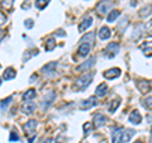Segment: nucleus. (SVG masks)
I'll list each match as a JSON object with an SVG mask.
<instances>
[{
    "label": "nucleus",
    "instance_id": "nucleus-14",
    "mask_svg": "<svg viewBox=\"0 0 152 143\" xmlns=\"http://www.w3.org/2000/svg\"><path fill=\"white\" fill-rule=\"evenodd\" d=\"M123 133H124V128H117L113 132V143H122L123 139Z\"/></svg>",
    "mask_w": 152,
    "mask_h": 143
},
{
    "label": "nucleus",
    "instance_id": "nucleus-22",
    "mask_svg": "<svg viewBox=\"0 0 152 143\" xmlns=\"http://www.w3.org/2000/svg\"><path fill=\"white\" fill-rule=\"evenodd\" d=\"M134 136V131L133 129H124V133H123V139L122 143H127L131 141V138Z\"/></svg>",
    "mask_w": 152,
    "mask_h": 143
},
{
    "label": "nucleus",
    "instance_id": "nucleus-27",
    "mask_svg": "<svg viewBox=\"0 0 152 143\" xmlns=\"http://www.w3.org/2000/svg\"><path fill=\"white\" fill-rule=\"evenodd\" d=\"M118 17H119V12L118 10H110V13H109L108 17H107V20L109 23H113L114 20H117Z\"/></svg>",
    "mask_w": 152,
    "mask_h": 143
},
{
    "label": "nucleus",
    "instance_id": "nucleus-24",
    "mask_svg": "<svg viewBox=\"0 0 152 143\" xmlns=\"http://www.w3.org/2000/svg\"><path fill=\"white\" fill-rule=\"evenodd\" d=\"M119 105H121L119 99H114V100H112V101H110V105H109V108H108L109 113H114L118 108H119Z\"/></svg>",
    "mask_w": 152,
    "mask_h": 143
},
{
    "label": "nucleus",
    "instance_id": "nucleus-32",
    "mask_svg": "<svg viewBox=\"0 0 152 143\" xmlns=\"http://www.w3.org/2000/svg\"><path fill=\"white\" fill-rule=\"evenodd\" d=\"M142 105L146 109H152V96H148V98L142 100Z\"/></svg>",
    "mask_w": 152,
    "mask_h": 143
},
{
    "label": "nucleus",
    "instance_id": "nucleus-6",
    "mask_svg": "<svg viewBox=\"0 0 152 143\" xmlns=\"http://www.w3.org/2000/svg\"><path fill=\"white\" fill-rule=\"evenodd\" d=\"M94 63H95V57H91L90 60L85 61V62H83L80 66H77V67H76V71H77V72H83V71L90 70L94 66Z\"/></svg>",
    "mask_w": 152,
    "mask_h": 143
},
{
    "label": "nucleus",
    "instance_id": "nucleus-44",
    "mask_svg": "<svg viewBox=\"0 0 152 143\" xmlns=\"http://www.w3.org/2000/svg\"><path fill=\"white\" fill-rule=\"evenodd\" d=\"M134 143H143V142H141V141H136Z\"/></svg>",
    "mask_w": 152,
    "mask_h": 143
},
{
    "label": "nucleus",
    "instance_id": "nucleus-15",
    "mask_svg": "<svg viewBox=\"0 0 152 143\" xmlns=\"http://www.w3.org/2000/svg\"><path fill=\"white\" fill-rule=\"evenodd\" d=\"M105 123H107V117L103 115V114H96V115L94 117V124L96 128L103 127Z\"/></svg>",
    "mask_w": 152,
    "mask_h": 143
},
{
    "label": "nucleus",
    "instance_id": "nucleus-28",
    "mask_svg": "<svg viewBox=\"0 0 152 143\" xmlns=\"http://www.w3.org/2000/svg\"><path fill=\"white\" fill-rule=\"evenodd\" d=\"M50 0H36V8L38 10H43V9L48 5Z\"/></svg>",
    "mask_w": 152,
    "mask_h": 143
},
{
    "label": "nucleus",
    "instance_id": "nucleus-21",
    "mask_svg": "<svg viewBox=\"0 0 152 143\" xmlns=\"http://www.w3.org/2000/svg\"><path fill=\"white\" fill-rule=\"evenodd\" d=\"M17 76V72H15V70L14 69H12V67H8L5 71H4V74H3V77H4V80H12V79H14Z\"/></svg>",
    "mask_w": 152,
    "mask_h": 143
},
{
    "label": "nucleus",
    "instance_id": "nucleus-10",
    "mask_svg": "<svg viewBox=\"0 0 152 143\" xmlns=\"http://www.w3.org/2000/svg\"><path fill=\"white\" fill-rule=\"evenodd\" d=\"M93 24V18L91 17H88V18H85L84 20L80 23V26H79V32L80 33H84L86 29H89L90 27H91Z\"/></svg>",
    "mask_w": 152,
    "mask_h": 143
},
{
    "label": "nucleus",
    "instance_id": "nucleus-23",
    "mask_svg": "<svg viewBox=\"0 0 152 143\" xmlns=\"http://www.w3.org/2000/svg\"><path fill=\"white\" fill-rule=\"evenodd\" d=\"M34 98H36V90L34 89H29L23 94V100H24V101H28V100H32Z\"/></svg>",
    "mask_w": 152,
    "mask_h": 143
},
{
    "label": "nucleus",
    "instance_id": "nucleus-41",
    "mask_svg": "<svg viewBox=\"0 0 152 143\" xmlns=\"http://www.w3.org/2000/svg\"><path fill=\"white\" fill-rule=\"evenodd\" d=\"M4 34H5V33H4V31H1L0 29V41L3 39V37H4Z\"/></svg>",
    "mask_w": 152,
    "mask_h": 143
},
{
    "label": "nucleus",
    "instance_id": "nucleus-43",
    "mask_svg": "<svg viewBox=\"0 0 152 143\" xmlns=\"http://www.w3.org/2000/svg\"><path fill=\"white\" fill-rule=\"evenodd\" d=\"M43 143H52V139H46Z\"/></svg>",
    "mask_w": 152,
    "mask_h": 143
},
{
    "label": "nucleus",
    "instance_id": "nucleus-20",
    "mask_svg": "<svg viewBox=\"0 0 152 143\" xmlns=\"http://www.w3.org/2000/svg\"><path fill=\"white\" fill-rule=\"evenodd\" d=\"M79 56H83V57H86L90 53V45L89 43H83L81 46L79 47V51H77Z\"/></svg>",
    "mask_w": 152,
    "mask_h": 143
},
{
    "label": "nucleus",
    "instance_id": "nucleus-9",
    "mask_svg": "<svg viewBox=\"0 0 152 143\" xmlns=\"http://www.w3.org/2000/svg\"><path fill=\"white\" fill-rule=\"evenodd\" d=\"M36 127H37V120H28L24 125V132L27 133L28 136H34L33 133L36 131Z\"/></svg>",
    "mask_w": 152,
    "mask_h": 143
},
{
    "label": "nucleus",
    "instance_id": "nucleus-47",
    "mask_svg": "<svg viewBox=\"0 0 152 143\" xmlns=\"http://www.w3.org/2000/svg\"><path fill=\"white\" fill-rule=\"evenodd\" d=\"M0 67H1V66H0Z\"/></svg>",
    "mask_w": 152,
    "mask_h": 143
},
{
    "label": "nucleus",
    "instance_id": "nucleus-36",
    "mask_svg": "<svg viewBox=\"0 0 152 143\" xmlns=\"http://www.w3.org/2000/svg\"><path fill=\"white\" fill-rule=\"evenodd\" d=\"M33 26H34V22H33L32 19H27V20L24 22V27L27 28V29H31V28H33Z\"/></svg>",
    "mask_w": 152,
    "mask_h": 143
},
{
    "label": "nucleus",
    "instance_id": "nucleus-3",
    "mask_svg": "<svg viewBox=\"0 0 152 143\" xmlns=\"http://www.w3.org/2000/svg\"><path fill=\"white\" fill-rule=\"evenodd\" d=\"M55 99H56V93L55 91L47 93L45 95L43 100H42V110H46V109H48L52 105V103L55 101Z\"/></svg>",
    "mask_w": 152,
    "mask_h": 143
},
{
    "label": "nucleus",
    "instance_id": "nucleus-19",
    "mask_svg": "<svg viewBox=\"0 0 152 143\" xmlns=\"http://www.w3.org/2000/svg\"><path fill=\"white\" fill-rule=\"evenodd\" d=\"M107 90H108L107 84H105V82H102V84H100V85H99V86L96 88V90H95V94H96V96H99V98H103V96H105Z\"/></svg>",
    "mask_w": 152,
    "mask_h": 143
},
{
    "label": "nucleus",
    "instance_id": "nucleus-13",
    "mask_svg": "<svg viewBox=\"0 0 152 143\" xmlns=\"http://www.w3.org/2000/svg\"><path fill=\"white\" fill-rule=\"evenodd\" d=\"M137 88H138V90L142 94H146L151 90V84H150V81L142 80V81H138V82H137Z\"/></svg>",
    "mask_w": 152,
    "mask_h": 143
},
{
    "label": "nucleus",
    "instance_id": "nucleus-7",
    "mask_svg": "<svg viewBox=\"0 0 152 143\" xmlns=\"http://www.w3.org/2000/svg\"><path fill=\"white\" fill-rule=\"evenodd\" d=\"M103 76H104V77H105L107 80H113V79H117L118 76H121V70H119V69H117V67L110 69V70L105 71V72L103 74Z\"/></svg>",
    "mask_w": 152,
    "mask_h": 143
},
{
    "label": "nucleus",
    "instance_id": "nucleus-18",
    "mask_svg": "<svg viewBox=\"0 0 152 143\" xmlns=\"http://www.w3.org/2000/svg\"><path fill=\"white\" fill-rule=\"evenodd\" d=\"M140 48L143 51L145 56L151 57V56H152V41H150V42H145V43L142 45Z\"/></svg>",
    "mask_w": 152,
    "mask_h": 143
},
{
    "label": "nucleus",
    "instance_id": "nucleus-34",
    "mask_svg": "<svg viewBox=\"0 0 152 143\" xmlns=\"http://www.w3.org/2000/svg\"><path fill=\"white\" fill-rule=\"evenodd\" d=\"M9 139H10V142H17V141H19V136H18L17 129L10 132V138H9Z\"/></svg>",
    "mask_w": 152,
    "mask_h": 143
},
{
    "label": "nucleus",
    "instance_id": "nucleus-40",
    "mask_svg": "<svg viewBox=\"0 0 152 143\" xmlns=\"http://www.w3.org/2000/svg\"><path fill=\"white\" fill-rule=\"evenodd\" d=\"M56 36H57V37H64V36H65V32H61V29H60V32L56 33Z\"/></svg>",
    "mask_w": 152,
    "mask_h": 143
},
{
    "label": "nucleus",
    "instance_id": "nucleus-35",
    "mask_svg": "<svg viewBox=\"0 0 152 143\" xmlns=\"http://www.w3.org/2000/svg\"><path fill=\"white\" fill-rule=\"evenodd\" d=\"M83 128H84L85 133H90V132H91V129H93V124H91V123H85Z\"/></svg>",
    "mask_w": 152,
    "mask_h": 143
},
{
    "label": "nucleus",
    "instance_id": "nucleus-46",
    "mask_svg": "<svg viewBox=\"0 0 152 143\" xmlns=\"http://www.w3.org/2000/svg\"><path fill=\"white\" fill-rule=\"evenodd\" d=\"M151 137H152V129H151Z\"/></svg>",
    "mask_w": 152,
    "mask_h": 143
},
{
    "label": "nucleus",
    "instance_id": "nucleus-5",
    "mask_svg": "<svg viewBox=\"0 0 152 143\" xmlns=\"http://www.w3.org/2000/svg\"><path fill=\"white\" fill-rule=\"evenodd\" d=\"M118 52H119V45L115 42H112L107 46V56L109 58H113L114 56H117Z\"/></svg>",
    "mask_w": 152,
    "mask_h": 143
},
{
    "label": "nucleus",
    "instance_id": "nucleus-45",
    "mask_svg": "<svg viewBox=\"0 0 152 143\" xmlns=\"http://www.w3.org/2000/svg\"><path fill=\"white\" fill-rule=\"evenodd\" d=\"M0 84H1V77H0Z\"/></svg>",
    "mask_w": 152,
    "mask_h": 143
},
{
    "label": "nucleus",
    "instance_id": "nucleus-42",
    "mask_svg": "<svg viewBox=\"0 0 152 143\" xmlns=\"http://www.w3.org/2000/svg\"><path fill=\"white\" fill-rule=\"evenodd\" d=\"M34 139H36V136H32L29 138V142H28V143H33V141H34Z\"/></svg>",
    "mask_w": 152,
    "mask_h": 143
},
{
    "label": "nucleus",
    "instance_id": "nucleus-30",
    "mask_svg": "<svg viewBox=\"0 0 152 143\" xmlns=\"http://www.w3.org/2000/svg\"><path fill=\"white\" fill-rule=\"evenodd\" d=\"M12 100H13V96H9V98H7V99L1 100V103H0V109H1V112L7 110V108H8L9 104L12 103Z\"/></svg>",
    "mask_w": 152,
    "mask_h": 143
},
{
    "label": "nucleus",
    "instance_id": "nucleus-26",
    "mask_svg": "<svg viewBox=\"0 0 152 143\" xmlns=\"http://www.w3.org/2000/svg\"><path fill=\"white\" fill-rule=\"evenodd\" d=\"M56 47V41L53 39V38H48V39L46 41V45H45V48L46 51H52Z\"/></svg>",
    "mask_w": 152,
    "mask_h": 143
},
{
    "label": "nucleus",
    "instance_id": "nucleus-33",
    "mask_svg": "<svg viewBox=\"0 0 152 143\" xmlns=\"http://www.w3.org/2000/svg\"><path fill=\"white\" fill-rule=\"evenodd\" d=\"M13 3H14V0H3V1H1V7L9 10V9H12Z\"/></svg>",
    "mask_w": 152,
    "mask_h": 143
},
{
    "label": "nucleus",
    "instance_id": "nucleus-4",
    "mask_svg": "<svg viewBox=\"0 0 152 143\" xmlns=\"http://www.w3.org/2000/svg\"><path fill=\"white\" fill-rule=\"evenodd\" d=\"M20 110L23 114H27V115H31V114L36 110V104L31 101V100H28V101H24V104L22 105Z\"/></svg>",
    "mask_w": 152,
    "mask_h": 143
},
{
    "label": "nucleus",
    "instance_id": "nucleus-31",
    "mask_svg": "<svg viewBox=\"0 0 152 143\" xmlns=\"http://www.w3.org/2000/svg\"><path fill=\"white\" fill-rule=\"evenodd\" d=\"M127 26H128V20H127V18H123L122 20L117 24V28H118V31H119V32H124V29L127 28Z\"/></svg>",
    "mask_w": 152,
    "mask_h": 143
},
{
    "label": "nucleus",
    "instance_id": "nucleus-16",
    "mask_svg": "<svg viewBox=\"0 0 152 143\" xmlns=\"http://www.w3.org/2000/svg\"><path fill=\"white\" fill-rule=\"evenodd\" d=\"M143 29H146V26L145 24H138L136 28H134V31H133L132 33V39H138V38L143 34Z\"/></svg>",
    "mask_w": 152,
    "mask_h": 143
},
{
    "label": "nucleus",
    "instance_id": "nucleus-39",
    "mask_svg": "<svg viewBox=\"0 0 152 143\" xmlns=\"http://www.w3.org/2000/svg\"><path fill=\"white\" fill-rule=\"evenodd\" d=\"M147 122L152 123V113H151V114H147Z\"/></svg>",
    "mask_w": 152,
    "mask_h": 143
},
{
    "label": "nucleus",
    "instance_id": "nucleus-38",
    "mask_svg": "<svg viewBox=\"0 0 152 143\" xmlns=\"http://www.w3.org/2000/svg\"><path fill=\"white\" fill-rule=\"evenodd\" d=\"M29 7H31V3L29 1H26V3L22 4V8L23 9H29Z\"/></svg>",
    "mask_w": 152,
    "mask_h": 143
},
{
    "label": "nucleus",
    "instance_id": "nucleus-11",
    "mask_svg": "<svg viewBox=\"0 0 152 143\" xmlns=\"http://www.w3.org/2000/svg\"><path fill=\"white\" fill-rule=\"evenodd\" d=\"M128 120H129L132 124H140V123L142 122V115L140 114L138 110H133L129 117H128Z\"/></svg>",
    "mask_w": 152,
    "mask_h": 143
},
{
    "label": "nucleus",
    "instance_id": "nucleus-1",
    "mask_svg": "<svg viewBox=\"0 0 152 143\" xmlns=\"http://www.w3.org/2000/svg\"><path fill=\"white\" fill-rule=\"evenodd\" d=\"M91 80H93V76L90 75V74H86V75H83L81 77H79L77 80H76V82H75V89H77V90H84V89H86L90 82H91Z\"/></svg>",
    "mask_w": 152,
    "mask_h": 143
},
{
    "label": "nucleus",
    "instance_id": "nucleus-2",
    "mask_svg": "<svg viewBox=\"0 0 152 143\" xmlns=\"http://www.w3.org/2000/svg\"><path fill=\"white\" fill-rule=\"evenodd\" d=\"M112 8H113V1H110V0H102L96 5V12L100 14V15H104V14H107Z\"/></svg>",
    "mask_w": 152,
    "mask_h": 143
},
{
    "label": "nucleus",
    "instance_id": "nucleus-37",
    "mask_svg": "<svg viewBox=\"0 0 152 143\" xmlns=\"http://www.w3.org/2000/svg\"><path fill=\"white\" fill-rule=\"evenodd\" d=\"M5 22H7V15L3 12H0V26L5 24Z\"/></svg>",
    "mask_w": 152,
    "mask_h": 143
},
{
    "label": "nucleus",
    "instance_id": "nucleus-12",
    "mask_svg": "<svg viewBox=\"0 0 152 143\" xmlns=\"http://www.w3.org/2000/svg\"><path fill=\"white\" fill-rule=\"evenodd\" d=\"M56 67H57V62H56V61H52V62H50V63H47L46 66H43L42 72H43L45 75H52V74H55Z\"/></svg>",
    "mask_w": 152,
    "mask_h": 143
},
{
    "label": "nucleus",
    "instance_id": "nucleus-29",
    "mask_svg": "<svg viewBox=\"0 0 152 143\" xmlns=\"http://www.w3.org/2000/svg\"><path fill=\"white\" fill-rule=\"evenodd\" d=\"M151 13H152V5H146L140 10V15L141 17H147V15H150Z\"/></svg>",
    "mask_w": 152,
    "mask_h": 143
},
{
    "label": "nucleus",
    "instance_id": "nucleus-8",
    "mask_svg": "<svg viewBox=\"0 0 152 143\" xmlns=\"http://www.w3.org/2000/svg\"><path fill=\"white\" fill-rule=\"evenodd\" d=\"M95 105H96V98L91 96V98H89L88 100H84V101L81 103V105H80V109H81V110H88V109L93 108Z\"/></svg>",
    "mask_w": 152,
    "mask_h": 143
},
{
    "label": "nucleus",
    "instance_id": "nucleus-25",
    "mask_svg": "<svg viewBox=\"0 0 152 143\" xmlns=\"http://www.w3.org/2000/svg\"><path fill=\"white\" fill-rule=\"evenodd\" d=\"M94 37H95V33L94 32H90V33H88L86 36H84L83 38H81V42L83 43H93V41H94Z\"/></svg>",
    "mask_w": 152,
    "mask_h": 143
},
{
    "label": "nucleus",
    "instance_id": "nucleus-17",
    "mask_svg": "<svg viewBox=\"0 0 152 143\" xmlns=\"http://www.w3.org/2000/svg\"><path fill=\"white\" fill-rule=\"evenodd\" d=\"M110 36H112V32H110V29H109L108 27H102L100 28V31H99V38H100L102 41L109 39Z\"/></svg>",
    "mask_w": 152,
    "mask_h": 143
}]
</instances>
